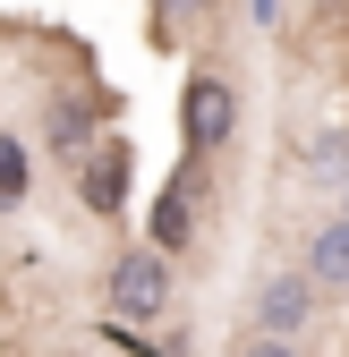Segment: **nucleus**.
<instances>
[{
	"mask_svg": "<svg viewBox=\"0 0 349 357\" xmlns=\"http://www.w3.org/2000/svg\"><path fill=\"white\" fill-rule=\"evenodd\" d=\"M103 306H111L119 324H162V306H170V255L128 247L111 273H103Z\"/></svg>",
	"mask_w": 349,
	"mask_h": 357,
	"instance_id": "obj_1",
	"label": "nucleus"
},
{
	"mask_svg": "<svg viewBox=\"0 0 349 357\" xmlns=\"http://www.w3.org/2000/svg\"><path fill=\"white\" fill-rule=\"evenodd\" d=\"M179 128H188V162L222 153V145L239 137V85H230L222 68H196V77H188V102H179Z\"/></svg>",
	"mask_w": 349,
	"mask_h": 357,
	"instance_id": "obj_2",
	"label": "nucleus"
},
{
	"mask_svg": "<svg viewBox=\"0 0 349 357\" xmlns=\"http://www.w3.org/2000/svg\"><path fill=\"white\" fill-rule=\"evenodd\" d=\"M196 196H205V162H179L170 188L154 196V221H145V230H154V255H179L196 238Z\"/></svg>",
	"mask_w": 349,
	"mask_h": 357,
	"instance_id": "obj_3",
	"label": "nucleus"
},
{
	"mask_svg": "<svg viewBox=\"0 0 349 357\" xmlns=\"http://www.w3.org/2000/svg\"><path fill=\"white\" fill-rule=\"evenodd\" d=\"M77 204L94 213V221H111V213L128 204V145H119V137H103V145L77 153Z\"/></svg>",
	"mask_w": 349,
	"mask_h": 357,
	"instance_id": "obj_4",
	"label": "nucleus"
},
{
	"mask_svg": "<svg viewBox=\"0 0 349 357\" xmlns=\"http://www.w3.org/2000/svg\"><path fill=\"white\" fill-rule=\"evenodd\" d=\"M315 324V281L307 273H273L265 289H255V332L265 340H298Z\"/></svg>",
	"mask_w": 349,
	"mask_h": 357,
	"instance_id": "obj_5",
	"label": "nucleus"
},
{
	"mask_svg": "<svg viewBox=\"0 0 349 357\" xmlns=\"http://www.w3.org/2000/svg\"><path fill=\"white\" fill-rule=\"evenodd\" d=\"M307 281L315 289H349V221H324L307 238Z\"/></svg>",
	"mask_w": 349,
	"mask_h": 357,
	"instance_id": "obj_6",
	"label": "nucleus"
},
{
	"mask_svg": "<svg viewBox=\"0 0 349 357\" xmlns=\"http://www.w3.org/2000/svg\"><path fill=\"white\" fill-rule=\"evenodd\" d=\"M222 9V0H154V43L162 52H179V43H196V26Z\"/></svg>",
	"mask_w": 349,
	"mask_h": 357,
	"instance_id": "obj_7",
	"label": "nucleus"
},
{
	"mask_svg": "<svg viewBox=\"0 0 349 357\" xmlns=\"http://www.w3.org/2000/svg\"><path fill=\"white\" fill-rule=\"evenodd\" d=\"M26 188H34V162H26V145H17V137H0V213H9Z\"/></svg>",
	"mask_w": 349,
	"mask_h": 357,
	"instance_id": "obj_8",
	"label": "nucleus"
},
{
	"mask_svg": "<svg viewBox=\"0 0 349 357\" xmlns=\"http://www.w3.org/2000/svg\"><path fill=\"white\" fill-rule=\"evenodd\" d=\"M230 357H298V340H265V332H247Z\"/></svg>",
	"mask_w": 349,
	"mask_h": 357,
	"instance_id": "obj_9",
	"label": "nucleus"
},
{
	"mask_svg": "<svg viewBox=\"0 0 349 357\" xmlns=\"http://www.w3.org/2000/svg\"><path fill=\"white\" fill-rule=\"evenodd\" d=\"M341 221H349V213H341Z\"/></svg>",
	"mask_w": 349,
	"mask_h": 357,
	"instance_id": "obj_10",
	"label": "nucleus"
}]
</instances>
